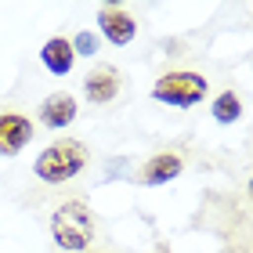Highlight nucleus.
<instances>
[{"instance_id":"1","label":"nucleus","mask_w":253,"mask_h":253,"mask_svg":"<svg viewBox=\"0 0 253 253\" xmlns=\"http://www.w3.org/2000/svg\"><path fill=\"white\" fill-rule=\"evenodd\" d=\"M84 167H87V148H84V141H76V137H65L58 145L43 148L37 156V163H33L37 177L47 181V185H65V181H73Z\"/></svg>"},{"instance_id":"2","label":"nucleus","mask_w":253,"mask_h":253,"mask_svg":"<svg viewBox=\"0 0 253 253\" xmlns=\"http://www.w3.org/2000/svg\"><path fill=\"white\" fill-rule=\"evenodd\" d=\"M51 235L54 243H58L62 250L76 253V250H87L90 239H94V217H90V210L84 203H62L58 210H54L51 217Z\"/></svg>"},{"instance_id":"3","label":"nucleus","mask_w":253,"mask_h":253,"mask_svg":"<svg viewBox=\"0 0 253 253\" xmlns=\"http://www.w3.org/2000/svg\"><path fill=\"white\" fill-rule=\"evenodd\" d=\"M152 98L163 105H177V109H192L206 98V76L199 73H167L156 80Z\"/></svg>"},{"instance_id":"4","label":"nucleus","mask_w":253,"mask_h":253,"mask_svg":"<svg viewBox=\"0 0 253 253\" xmlns=\"http://www.w3.org/2000/svg\"><path fill=\"white\" fill-rule=\"evenodd\" d=\"M33 137V123L22 112H4L0 116V156H18Z\"/></svg>"},{"instance_id":"5","label":"nucleus","mask_w":253,"mask_h":253,"mask_svg":"<svg viewBox=\"0 0 253 253\" xmlns=\"http://www.w3.org/2000/svg\"><path fill=\"white\" fill-rule=\"evenodd\" d=\"M98 26H101V37H105L112 47H123V43H130L134 33H137L134 18L126 15V11H120V7H101V11H98Z\"/></svg>"},{"instance_id":"6","label":"nucleus","mask_w":253,"mask_h":253,"mask_svg":"<svg viewBox=\"0 0 253 253\" xmlns=\"http://www.w3.org/2000/svg\"><path fill=\"white\" fill-rule=\"evenodd\" d=\"M37 112H40V123H43V126H51V130H62V126H69V123L76 120V98L65 94V90H58V94L43 98Z\"/></svg>"},{"instance_id":"7","label":"nucleus","mask_w":253,"mask_h":253,"mask_svg":"<svg viewBox=\"0 0 253 253\" xmlns=\"http://www.w3.org/2000/svg\"><path fill=\"white\" fill-rule=\"evenodd\" d=\"M84 94H87L90 105H109V101L120 94V76L112 73V69H98V73L87 76Z\"/></svg>"},{"instance_id":"8","label":"nucleus","mask_w":253,"mask_h":253,"mask_svg":"<svg viewBox=\"0 0 253 253\" xmlns=\"http://www.w3.org/2000/svg\"><path fill=\"white\" fill-rule=\"evenodd\" d=\"M177 174H181V156H174V152H159L141 167L145 185H167V181H174Z\"/></svg>"},{"instance_id":"9","label":"nucleus","mask_w":253,"mask_h":253,"mask_svg":"<svg viewBox=\"0 0 253 253\" xmlns=\"http://www.w3.org/2000/svg\"><path fill=\"white\" fill-rule=\"evenodd\" d=\"M40 58H43V65H47L54 76H65L69 69H73L76 54H73V43H69L65 37H54V40H47V43H43Z\"/></svg>"},{"instance_id":"10","label":"nucleus","mask_w":253,"mask_h":253,"mask_svg":"<svg viewBox=\"0 0 253 253\" xmlns=\"http://www.w3.org/2000/svg\"><path fill=\"white\" fill-rule=\"evenodd\" d=\"M239 112H243V101H239V94H232V90H224V94L213 101V120L217 123H235Z\"/></svg>"},{"instance_id":"11","label":"nucleus","mask_w":253,"mask_h":253,"mask_svg":"<svg viewBox=\"0 0 253 253\" xmlns=\"http://www.w3.org/2000/svg\"><path fill=\"white\" fill-rule=\"evenodd\" d=\"M69 43H73V54H76V51H80V54H94V47H98V40L90 37V33H80V37L69 40Z\"/></svg>"}]
</instances>
